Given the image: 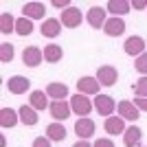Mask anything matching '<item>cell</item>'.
Segmentation results:
<instances>
[{"mask_svg": "<svg viewBox=\"0 0 147 147\" xmlns=\"http://www.w3.org/2000/svg\"><path fill=\"white\" fill-rule=\"evenodd\" d=\"M94 108H97V114H101V117H112L114 114V108H117V103H114V99L110 97V94H97L94 97Z\"/></svg>", "mask_w": 147, "mask_h": 147, "instance_id": "3", "label": "cell"}, {"mask_svg": "<svg viewBox=\"0 0 147 147\" xmlns=\"http://www.w3.org/2000/svg\"><path fill=\"white\" fill-rule=\"evenodd\" d=\"M117 112L119 117L123 119V121H138V117H141V110L134 105V101H119L117 103Z\"/></svg>", "mask_w": 147, "mask_h": 147, "instance_id": "9", "label": "cell"}, {"mask_svg": "<svg viewBox=\"0 0 147 147\" xmlns=\"http://www.w3.org/2000/svg\"><path fill=\"white\" fill-rule=\"evenodd\" d=\"M13 55H16L13 44H9V42H2V44H0V61H2V64H9V61L13 59Z\"/></svg>", "mask_w": 147, "mask_h": 147, "instance_id": "27", "label": "cell"}, {"mask_svg": "<svg viewBox=\"0 0 147 147\" xmlns=\"http://www.w3.org/2000/svg\"><path fill=\"white\" fill-rule=\"evenodd\" d=\"M73 147H92V145H90L88 141H77V143H75Z\"/></svg>", "mask_w": 147, "mask_h": 147, "instance_id": "35", "label": "cell"}, {"mask_svg": "<svg viewBox=\"0 0 147 147\" xmlns=\"http://www.w3.org/2000/svg\"><path fill=\"white\" fill-rule=\"evenodd\" d=\"M99 88H101V84L97 81V77H79L77 79V92L79 94H86V97H97L99 94Z\"/></svg>", "mask_w": 147, "mask_h": 147, "instance_id": "6", "label": "cell"}, {"mask_svg": "<svg viewBox=\"0 0 147 147\" xmlns=\"http://www.w3.org/2000/svg\"><path fill=\"white\" fill-rule=\"evenodd\" d=\"M31 147H51V141L46 138V136H37L35 141H33V145Z\"/></svg>", "mask_w": 147, "mask_h": 147, "instance_id": "32", "label": "cell"}, {"mask_svg": "<svg viewBox=\"0 0 147 147\" xmlns=\"http://www.w3.org/2000/svg\"><path fill=\"white\" fill-rule=\"evenodd\" d=\"M42 59H44V51L40 46H26L22 51V64L29 68H37L42 64Z\"/></svg>", "mask_w": 147, "mask_h": 147, "instance_id": "5", "label": "cell"}, {"mask_svg": "<svg viewBox=\"0 0 147 147\" xmlns=\"http://www.w3.org/2000/svg\"><path fill=\"white\" fill-rule=\"evenodd\" d=\"M18 121H20L18 110H13V108H2V110H0V127H5V129L16 127Z\"/></svg>", "mask_w": 147, "mask_h": 147, "instance_id": "19", "label": "cell"}, {"mask_svg": "<svg viewBox=\"0 0 147 147\" xmlns=\"http://www.w3.org/2000/svg\"><path fill=\"white\" fill-rule=\"evenodd\" d=\"M40 33H42L44 37H49V40H55L61 33V22L57 18H46L42 22V26H40Z\"/></svg>", "mask_w": 147, "mask_h": 147, "instance_id": "15", "label": "cell"}, {"mask_svg": "<svg viewBox=\"0 0 147 147\" xmlns=\"http://www.w3.org/2000/svg\"><path fill=\"white\" fill-rule=\"evenodd\" d=\"M97 81L101 84V86H105V88L114 86V84L119 81V70L114 66H108V64H105V66H101L97 70Z\"/></svg>", "mask_w": 147, "mask_h": 147, "instance_id": "8", "label": "cell"}, {"mask_svg": "<svg viewBox=\"0 0 147 147\" xmlns=\"http://www.w3.org/2000/svg\"><path fill=\"white\" fill-rule=\"evenodd\" d=\"M103 33L108 37H121L125 33V22L123 18H108L105 20V26H103Z\"/></svg>", "mask_w": 147, "mask_h": 147, "instance_id": "16", "label": "cell"}, {"mask_svg": "<svg viewBox=\"0 0 147 147\" xmlns=\"http://www.w3.org/2000/svg\"><path fill=\"white\" fill-rule=\"evenodd\" d=\"M92 101L86 97V94H75V97H70V108H73V114H79V119H86L88 114L92 112Z\"/></svg>", "mask_w": 147, "mask_h": 147, "instance_id": "1", "label": "cell"}, {"mask_svg": "<svg viewBox=\"0 0 147 147\" xmlns=\"http://www.w3.org/2000/svg\"><path fill=\"white\" fill-rule=\"evenodd\" d=\"M13 31H16V20H13V16L11 13H2V16H0V33H2V35H9Z\"/></svg>", "mask_w": 147, "mask_h": 147, "instance_id": "26", "label": "cell"}, {"mask_svg": "<svg viewBox=\"0 0 147 147\" xmlns=\"http://www.w3.org/2000/svg\"><path fill=\"white\" fill-rule=\"evenodd\" d=\"M129 9H132V5H129L127 0H110L108 7H105V11H110L112 18H121V16L129 13Z\"/></svg>", "mask_w": 147, "mask_h": 147, "instance_id": "23", "label": "cell"}, {"mask_svg": "<svg viewBox=\"0 0 147 147\" xmlns=\"http://www.w3.org/2000/svg\"><path fill=\"white\" fill-rule=\"evenodd\" d=\"M103 129L105 132H108V136H119V134H125V121H123L121 117H114V114H112V117H108L103 121Z\"/></svg>", "mask_w": 147, "mask_h": 147, "instance_id": "13", "label": "cell"}, {"mask_svg": "<svg viewBox=\"0 0 147 147\" xmlns=\"http://www.w3.org/2000/svg\"><path fill=\"white\" fill-rule=\"evenodd\" d=\"M134 97H147V77H141L134 84Z\"/></svg>", "mask_w": 147, "mask_h": 147, "instance_id": "29", "label": "cell"}, {"mask_svg": "<svg viewBox=\"0 0 147 147\" xmlns=\"http://www.w3.org/2000/svg\"><path fill=\"white\" fill-rule=\"evenodd\" d=\"M123 51H125V55L129 57H141L145 53V40L141 35H129L125 42H123Z\"/></svg>", "mask_w": 147, "mask_h": 147, "instance_id": "2", "label": "cell"}, {"mask_svg": "<svg viewBox=\"0 0 147 147\" xmlns=\"http://www.w3.org/2000/svg\"><path fill=\"white\" fill-rule=\"evenodd\" d=\"M0 147H7V141H5V136H0Z\"/></svg>", "mask_w": 147, "mask_h": 147, "instance_id": "36", "label": "cell"}, {"mask_svg": "<svg viewBox=\"0 0 147 147\" xmlns=\"http://www.w3.org/2000/svg\"><path fill=\"white\" fill-rule=\"evenodd\" d=\"M49 112L57 123H61V121H66V119L73 114V108H70V101H51Z\"/></svg>", "mask_w": 147, "mask_h": 147, "instance_id": "4", "label": "cell"}, {"mask_svg": "<svg viewBox=\"0 0 147 147\" xmlns=\"http://www.w3.org/2000/svg\"><path fill=\"white\" fill-rule=\"evenodd\" d=\"M18 114H20V123H24L26 127H33V125H37V121H40L37 110H33V108L26 105V103L18 108Z\"/></svg>", "mask_w": 147, "mask_h": 147, "instance_id": "18", "label": "cell"}, {"mask_svg": "<svg viewBox=\"0 0 147 147\" xmlns=\"http://www.w3.org/2000/svg\"><path fill=\"white\" fill-rule=\"evenodd\" d=\"M134 68H136V73L141 75V77H147V51L143 53L141 57H136V61H134Z\"/></svg>", "mask_w": 147, "mask_h": 147, "instance_id": "28", "label": "cell"}, {"mask_svg": "<svg viewBox=\"0 0 147 147\" xmlns=\"http://www.w3.org/2000/svg\"><path fill=\"white\" fill-rule=\"evenodd\" d=\"M132 9H138V11L147 9V0H134V2H132Z\"/></svg>", "mask_w": 147, "mask_h": 147, "instance_id": "34", "label": "cell"}, {"mask_svg": "<svg viewBox=\"0 0 147 147\" xmlns=\"http://www.w3.org/2000/svg\"><path fill=\"white\" fill-rule=\"evenodd\" d=\"M16 33L18 35H22V37H26V35H31L33 33V20H29V18H18L16 20Z\"/></svg>", "mask_w": 147, "mask_h": 147, "instance_id": "25", "label": "cell"}, {"mask_svg": "<svg viewBox=\"0 0 147 147\" xmlns=\"http://www.w3.org/2000/svg\"><path fill=\"white\" fill-rule=\"evenodd\" d=\"M105 9L103 7H90L88 9V13H86V20H88V24L92 26V29H103L105 26V20H108V16H105Z\"/></svg>", "mask_w": 147, "mask_h": 147, "instance_id": "10", "label": "cell"}, {"mask_svg": "<svg viewBox=\"0 0 147 147\" xmlns=\"http://www.w3.org/2000/svg\"><path fill=\"white\" fill-rule=\"evenodd\" d=\"M143 129L136 127V125H129L123 134V145L125 147H143Z\"/></svg>", "mask_w": 147, "mask_h": 147, "instance_id": "14", "label": "cell"}, {"mask_svg": "<svg viewBox=\"0 0 147 147\" xmlns=\"http://www.w3.org/2000/svg\"><path fill=\"white\" fill-rule=\"evenodd\" d=\"M134 105L141 112H147V97H134Z\"/></svg>", "mask_w": 147, "mask_h": 147, "instance_id": "31", "label": "cell"}, {"mask_svg": "<svg viewBox=\"0 0 147 147\" xmlns=\"http://www.w3.org/2000/svg\"><path fill=\"white\" fill-rule=\"evenodd\" d=\"M81 20H84V16H81V11L77 9V7H68V9H64L61 11V26H66V29H77V26L81 24Z\"/></svg>", "mask_w": 147, "mask_h": 147, "instance_id": "7", "label": "cell"}, {"mask_svg": "<svg viewBox=\"0 0 147 147\" xmlns=\"http://www.w3.org/2000/svg\"><path fill=\"white\" fill-rule=\"evenodd\" d=\"M44 13H46L44 2H26V5L22 7V16L29 18V20H42Z\"/></svg>", "mask_w": 147, "mask_h": 147, "instance_id": "17", "label": "cell"}, {"mask_svg": "<svg viewBox=\"0 0 147 147\" xmlns=\"http://www.w3.org/2000/svg\"><path fill=\"white\" fill-rule=\"evenodd\" d=\"M61 57H64V51H61L59 44H46L44 46V61L57 64V61H61Z\"/></svg>", "mask_w": 147, "mask_h": 147, "instance_id": "24", "label": "cell"}, {"mask_svg": "<svg viewBox=\"0 0 147 147\" xmlns=\"http://www.w3.org/2000/svg\"><path fill=\"white\" fill-rule=\"evenodd\" d=\"M66 127L61 125V123H51V125H46V138H49L51 143H61L64 138H66Z\"/></svg>", "mask_w": 147, "mask_h": 147, "instance_id": "22", "label": "cell"}, {"mask_svg": "<svg viewBox=\"0 0 147 147\" xmlns=\"http://www.w3.org/2000/svg\"><path fill=\"white\" fill-rule=\"evenodd\" d=\"M51 5H53V7H57V9H61V7H64V9H68V7H73L70 2H68V0H53Z\"/></svg>", "mask_w": 147, "mask_h": 147, "instance_id": "33", "label": "cell"}, {"mask_svg": "<svg viewBox=\"0 0 147 147\" xmlns=\"http://www.w3.org/2000/svg\"><path fill=\"white\" fill-rule=\"evenodd\" d=\"M29 105L31 108H33V110H46V108H49V94H46V92L44 90H33L31 92V97H29Z\"/></svg>", "mask_w": 147, "mask_h": 147, "instance_id": "21", "label": "cell"}, {"mask_svg": "<svg viewBox=\"0 0 147 147\" xmlns=\"http://www.w3.org/2000/svg\"><path fill=\"white\" fill-rule=\"evenodd\" d=\"M94 121H92L90 117L86 119H77L75 121V134L79 136V141H88L90 136H94Z\"/></svg>", "mask_w": 147, "mask_h": 147, "instance_id": "11", "label": "cell"}, {"mask_svg": "<svg viewBox=\"0 0 147 147\" xmlns=\"http://www.w3.org/2000/svg\"><path fill=\"white\" fill-rule=\"evenodd\" d=\"M92 147H117L112 138H97V141L92 143Z\"/></svg>", "mask_w": 147, "mask_h": 147, "instance_id": "30", "label": "cell"}, {"mask_svg": "<svg viewBox=\"0 0 147 147\" xmlns=\"http://www.w3.org/2000/svg\"><path fill=\"white\" fill-rule=\"evenodd\" d=\"M46 94H49L53 101H66L68 86H66V84H59V81H53V84L46 86Z\"/></svg>", "mask_w": 147, "mask_h": 147, "instance_id": "20", "label": "cell"}, {"mask_svg": "<svg viewBox=\"0 0 147 147\" xmlns=\"http://www.w3.org/2000/svg\"><path fill=\"white\" fill-rule=\"evenodd\" d=\"M5 86H7V90L11 92V94H24V92L31 88V79L22 77V75H13V77L7 79Z\"/></svg>", "mask_w": 147, "mask_h": 147, "instance_id": "12", "label": "cell"}]
</instances>
